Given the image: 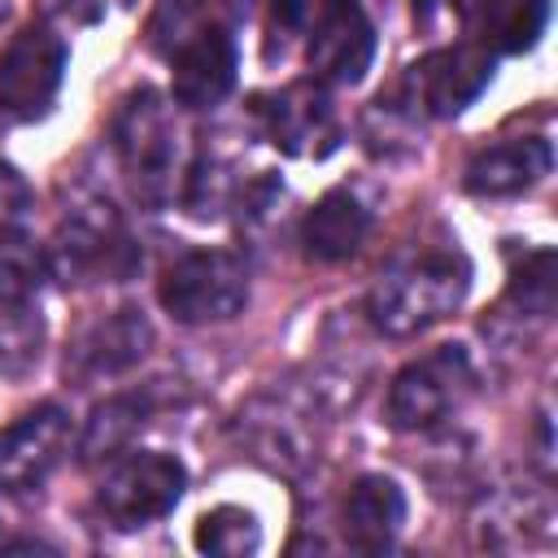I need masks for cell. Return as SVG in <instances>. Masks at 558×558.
Listing matches in <instances>:
<instances>
[{
	"label": "cell",
	"mask_w": 558,
	"mask_h": 558,
	"mask_svg": "<svg viewBox=\"0 0 558 558\" xmlns=\"http://www.w3.org/2000/svg\"><path fill=\"white\" fill-rule=\"evenodd\" d=\"M153 323L140 305H118L109 314H100L96 323H87L70 349H65V379L74 388L100 384V379H118L131 366H140L153 349Z\"/></svg>",
	"instance_id": "9c48e42d"
},
{
	"label": "cell",
	"mask_w": 558,
	"mask_h": 558,
	"mask_svg": "<svg viewBox=\"0 0 558 558\" xmlns=\"http://www.w3.org/2000/svg\"><path fill=\"white\" fill-rule=\"evenodd\" d=\"M187 488V466L166 449H122L105 462L96 484V510L109 527L135 532L166 519Z\"/></svg>",
	"instance_id": "277c9868"
},
{
	"label": "cell",
	"mask_w": 558,
	"mask_h": 558,
	"mask_svg": "<svg viewBox=\"0 0 558 558\" xmlns=\"http://www.w3.org/2000/svg\"><path fill=\"white\" fill-rule=\"evenodd\" d=\"M471 31L475 44H484L493 57H519L532 52L549 26V0H449Z\"/></svg>",
	"instance_id": "e0dca14e"
},
{
	"label": "cell",
	"mask_w": 558,
	"mask_h": 558,
	"mask_svg": "<svg viewBox=\"0 0 558 558\" xmlns=\"http://www.w3.org/2000/svg\"><path fill=\"white\" fill-rule=\"evenodd\" d=\"M257 4H262V0H222V9H227L231 17H253Z\"/></svg>",
	"instance_id": "f1b7e54d"
},
{
	"label": "cell",
	"mask_w": 558,
	"mask_h": 558,
	"mask_svg": "<svg viewBox=\"0 0 558 558\" xmlns=\"http://www.w3.org/2000/svg\"><path fill=\"white\" fill-rule=\"evenodd\" d=\"M44 257H48V275H57L61 283L122 279L135 266V248L109 201H83L65 209Z\"/></svg>",
	"instance_id": "8992f818"
},
{
	"label": "cell",
	"mask_w": 558,
	"mask_h": 558,
	"mask_svg": "<svg viewBox=\"0 0 558 558\" xmlns=\"http://www.w3.org/2000/svg\"><path fill=\"white\" fill-rule=\"evenodd\" d=\"M506 301L523 314V318H549L554 301H558V279H554V248H532L523 253V262L510 266L506 279Z\"/></svg>",
	"instance_id": "cb8c5ba5"
},
{
	"label": "cell",
	"mask_w": 558,
	"mask_h": 558,
	"mask_svg": "<svg viewBox=\"0 0 558 558\" xmlns=\"http://www.w3.org/2000/svg\"><path fill=\"white\" fill-rule=\"evenodd\" d=\"M192 545L201 554H218V558H248V554L262 549V523L248 506L222 501V506H214L196 519Z\"/></svg>",
	"instance_id": "44dd1931"
},
{
	"label": "cell",
	"mask_w": 558,
	"mask_h": 558,
	"mask_svg": "<svg viewBox=\"0 0 558 558\" xmlns=\"http://www.w3.org/2000/svg\"><path fill=\"white\" fill-rule=\"evenodd\" d=\"M166 65H170V96L183 109H214L231 96L240 57H235L231 31L222 22H209L187 44H179L166 57Z\"/></svg>",
	"instance_id": "4fadbf2b"
},
{
	"label": "cell",
	"mask_w": 558,
	"mask_h": 558,
	"mask_svg": "<svg viewBox=\"0 0 558 558\" xmlns=\"http://www.w3.org/2000/svg\"><path fill=\"white\" fill-rule=\"evenodd\" d=\"M475 392V362L462 344H436L405 362L388 384V423L397 432H432Z\"/></svg>",
	"instance_id": "5b68a950"
},
{
	"label": "cell",
	"mask_w": 558,
	"mask_h": 558,
	"mask_svg": "<svg viewBox=\"0 0 558 558\" xmlns=\"http://www.w3.org/2000/svg\"><path fill=\"white\" fill-rule=\"evenodd\" d=\"M471 292V262L458 244H414L392 257L366 292V323L388 340H410L445 323Z\"/></svg>",
	"instance_id": "6da1fadb"
},
{
	"label": "cell",
	"mask_w": 558,
	"mask_h": 558,
	"mask_svg": "<svg viewBox=\"0 0 558 558\" xmlns=\"http://www.w3.org/2000/svg\"><path fill=\"white\" fill-rule=\"evenodd\" d=\"M44 275H48L44 248L26 231H0V305L35 301Z\"/></svg>",
	"instance_id": "603a6c76"
},
{
	"label": "cell",
	"mask_w": 558,
	"mask_h": 558,
	"mask_svg": "<svg viewBox=\"0 0 558 558\" xmlns=\"http://www.w3.org/2000/svg\"><path fill=\"white\" fill-rule=\"evenodd\" d=\"M70 70V44L48 26H22L0 52V113L9 122H35L52 109Z\"/></svg>",
	"instance_id": "ba28073f"
},
{
	"label": "cell",
	"mask_w": 558,
	"mask_h": 558,
	"mask_svg": "<svg viewBox=\"0 0 558 558\" xmlns=\"http://www.w3.org/2000/svg\"><path fill=\"white\" fill-rule=\"evenodd\" d=\"M305 61L310 78L323 87H353L366 78L375 61V26L357 0H323L314 26L305 31Z\"/></svg>",
	"instance_id": "8fae6325"
},
{
	"label": "cell",
	"mask_w": 558,
	"mask_h": 558,
	"mask_svg": "<svg viewBox=\"0 0 558 558\" xmlns=\"http://www.w3.org/2000/svg\"><path fill=\"white\" fill-rule=\"evenodd\" d=\"M493 70H497V57L484 44L462 39V44L436 48L418 65H410L405 87L414 92V100H418L423 113H432V118H458L466 105H475L484 96V87L493 83Z\"/></svg>",
	"instance_id": "7c38bea8"
},
{
	"label": "cell",
	"mask_w": 558,
	"mask_h": 558,
	"mask_svg": "<svg viewBox=\"0 0 558 558\" xmlns=\"http://www.w3.org/2000/svg\"><path fill=\"white\" fill-rule=\"evenodd\" d=\"M153 392L144 388H131V392H113V397H105V401H96L92 405V414H87V423H83V432L74 436V453H78V462H87V466H96V462H109V458H118L122 449H131V440L148 427V418H153Z\"/></svg>",
	"instance_id": "d6986e66"
},
{
	"label": "cell",
	"mask_w": 558,
	"mask_h": 558,
	"mask_svg": "<svg viewBox=\"0 0 558 558\" xmlns=\"http://www.w3.org/2000/svg\"><path fill=\"white\" fill-rule=\"evenodd\" d=\"M135 0H65V9L83 22V26H96V22H105V17H113V13H122V9H131Z\"/></svg>",
	"instance_id": "83f0119b"
},
{
	"label": "cell",
	"mask_w": 558,
	"mask_h": 558,
	"mask_svg": "<svg viewBox=\"0 0 558 558\" xmlns=\"http://www.w3.org/2000/svg\"><path fill=\"white\" fill-rule=\"evenodd\" d=\"M549 166H554L549 140L514 135V140H497V144L480 148L462 170V187L480 201H506V196L536 187L549 174Z\"/></svg>",
	"instance_id": "9a60e30c"
},
{
	"label": "cell",
	"mask_w": 558,
	"mask_h": 558,
	"mask_svg": "<svg viewBox=\"0 0 558 558\" xmlns=\"http://www.w3.org/2000/svg\"><path fill=\"white\" fill-rule=\"evenodd\" d=\"M209 22H218L209 0H161L153 22H148V44H153L157 57H170L179 44H187Z\"/></svg>",
	"instance_id": "484cf974"
},
{
	"label": "cell",
	"mask_w": 558,
	"mask_h": 558,
	"mask_svg": "<svg viewBox=\"0 0 558 558\" xmlns=\"http://www.w3.org/2000/svg\"><path fill=\"white\" fill-rule=\"evenodd\" d=\"M74 449V423L57 401L26 410L0 432V493L39 488Z\"/></svg>",
	"instance_id": "30bf717a"
},
{
	"label": "cell",
	"mask_w": 558,
	"mask_h": 558,
	"mask_svg": "<svg viewBox=\"0 0 558 558\" xmlns=\"http://www.w3.org/2000/svg\"><path fill=\"white\" fill-rule=\"evenodd\" d=\"M113 153L126 174V187L140 205H166L183 187V131L161 92L135 87L118 100L113 113Z\"/></svg>",
	"instance_id": "7a4b0ae2"
},
{
	"label": "cell",
	"mask_w": 558,
	"mask_h": 558,
	"mask_svg": "<svg viewBox=\"0 0 558 558\" xmlns=\"http://www.w3.org/2000/svg\"><path fill=\"white\" fill-rule=\"evenodd\" d=\"M39 344H44V323L31 310V301L0 305V375L22 379L39 362Z\"/></svg>",
	"instance_id": "d4e9b609"
},
{
	"label": "cell",
	"mask_w": 558,
	"mask_h": 558,
	"mask_svg": "<svg viewBox=\"0 0 558 558\" xmlns=\"http://www.w3.org/2000/svg\"><path fill=\"white\" fill-rule=\"evenodd\" d=\"M157 301L183 327L231 323L248 305V262L231 248H187L161 270Z\"/></svg>",
	"instance_id": "3957f363"
},
{
	"label": "cell",
	"mask_w": 558,
	"mask_h": 558,
	"mask_svg": "<svg viewBox=\"0 0 558 558\" xmlns=\"http://www.w3.org/2000/svg\"><path fill=\"white\" fill-rule=\"evenodd\" d=\"M253 118H257L262 135L283 157H296V161H323L344 140L336 100L318 78H296L275 92H262L253 100Z\"/></svg>",
	"instance_id": "52a82bcc"
},
{
	"label": "cell",
	"mask_w": 558,
	"mask_h": 558,
	"mask_svg": "<svg viewBox=\"0 0 558 558\" xmlns=\"http://www.w3.org/2000/svg\"><path fill=\"white\" fill-rule=\"evenodd\" d=\"M183 209L192 214V218H201V222H209V218H222L235 201H240V183H235V174H231V166L218 157V153H196V161L187 166V174H183Z\"/></svg>",
	"instance_id": "7402d4cb"
},
{
	"label": "cell",
	"mask_w": 558,
	"mask_h": 558,
	"mask_svg": "<svg viewBox=\"0 0 558 558\" xmlns=\"http://www.w3.org/2000/svg\"><path fill=\"white\" fill-rule=\"evenodd\" d=\"M405 527V488L392 475H357L344 497V536L362 554H384Z\"/></svg>",
	"instance_id": "ac0fdd59"
},
{
	"label": "cell",
	"mask_w": 558,
	"mask_h": 558,
	"mask_svg": "<svg viewBox=\"0 0 558 558\" xmlns=\"http://www.w3.org/2000/svg\"><path fill=\"white\" fill-rule=\"evenodd\" d=\"M471 532L480 549H527L549 545L554 536V506L536 488H493L480 497L471 514Z\"/></svg>",
	"instance_id": "5bb4252c"
},
{
	"label": "cell",
	"mask_w": 558,
	"mask_h": 558,
	"mask_svg": "<svg viewBox=\"0 0 558 558\" xmlns=\"http://www.w3.org/2000/svg\"><path fill=\"white\" fill-rule=\"evenodd\" d=\"M371 227H375V218H371L366 201L357 192H349V187H331L305 209L301 248H305L310 262L336 266V262H349V257L362 253Z\"/></svg>",
	"instance_id": "2e32d148"
},
{
	"label": "cell",
	"mask_w": 558,
	"mask_h": 558,
	"mask_svg": "<svg viewBox=\"0 0 558 558\" xmlns=\"http://www.w3.org/2000/svg\"><path fill=\"white\" fill-rule=\"evenodd\" d=\"M35 214V192L13 161H0V231H26Z\"/></svg>",
	"instance_id": "4316f807"
},
{
	"label": "cell",
	"mask_w": 558,
	"mask_h": 558,
	"mask_svg": "<svg viewBox=\"0 0 558 558\" xmlns=\"http://www.w3.org/2000/svg\"><path fill=\"white\" fill-rule=\"evenodd\" d=\"M244 423V440L257 449V458H266L270 466H283V471H296L310 462L314 445H310V427L296 410L279 405V401H257L248 414H240Z\"/></svg>",
	"instance_id": "ffe728a7"
}]
</instances>
